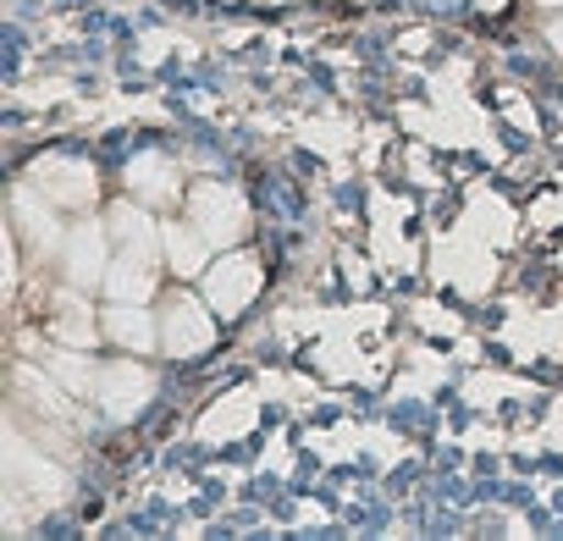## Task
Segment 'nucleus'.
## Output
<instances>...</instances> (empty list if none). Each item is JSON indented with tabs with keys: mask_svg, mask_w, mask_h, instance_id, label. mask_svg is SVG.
Here are the masks:
<instances>
[{
	"mask_svg": "<svg viewBox=\"0 0 563 541\" xmlns=\"http://www.w3.org/2000/svg\"><path fill=\"white\" fill-rule=\"evenodd\" d=\"M106 288L128 305H144L155 294V254H139V249H122V260L106 270Z\"/></svg>",
	"mask_w": 563,
	"mask_h": 541,
	"instance_id": "nucleus-7",
	"label": "nucleus"
},
{
	"mask_svg": "<svg viewBox=\"0 0 563 541\" xmlns=\"http://www.w3.org/2000/svg\"><path fill=\"white\" fill-rule=\"evenodd\" d=\"M106 332H111V343H122V349H133V354L161 349V327H155L144 310H128V299L106 316Z\"/></svg>",
	"mask_w": 563,
	"mask_h": 541,
	"instance_id": "nucleus-10",
	"label": "nucleus"
},
{
	"mask_svg": "<svg viewBox=\"0 0 563 541\" xmlns=\"http://www.w3.org/2000/svg\"><path fill=\"white\" fill-rule=\"evenodd\" d=\"M210 338H216V327H210V316H205L199 299L177 294V299L161 310V349H166L172 360H194V354H205Z\"/></svg>",
	"mask_w": 563,
	"mask_h": 541,
	"instance_id": "nucleus-4",
	"label": "nucleus"
},
{
	"mask_svg": "<svg viewBox=\"0 0 563 541\" xmlns=\"http://www.w3.org/2000/svg\"><path fill=\"white\" fill-rule=\"evenodd\" d=\"M18 387H23V393L34 398V409H40V415H67V420H73V404H67V398H62V393H56V387H51L45 376H34L29 365L18 371Z\"/></svg>",
	"mask_w": 563,
	"mask_h": 541,
	"instance_id": "nucleus-15",
	"label": "nucleus"
},
{
	"mask_svg": "<svg viewBox=\"0 0 563 541\" xmlns=\"http://www.w3.org/2000/svg\"><path fill=\"white\" fill-rule=\"evenodd\" d=\"M481 7H486V12H492V7H503V0H481Z\"/></svg>",
	"mask_w": 563,
	"mask_h": 541,
	"instance_id": "nucleus-17",
	"label": "nucleus"
},
{
	"mask_svg": "<svg viewBox=\"0 0 563 541\" xmlns=\"http://www.w3.org/2000/svg\"><path fill=\"white\" fill-rule=\"evenodd\" d=\"M541 7H563V0H541Z\"/></svg>",
	"mask_w": 563,
	"mask_h": 541,
	"instance_id": "nucleus-18",
	"label": "nucleus"
},
{
	"mask_svg": "<svg viewBox=\"0 0 563 541\" xmlns=\"http://www.w3.org/2000/svg\"><path fill=\"white\" fill-rule=\"evenodd\" d=\"M18 227L29 232V243L40 249V254H56V243H62V232H56V216L45 210V199H34L29 188L18 194Z\"/></svg>",
	"mask_w": 563,
	"mask_h": 541,
	"instance_id": "nucleus-12",
	"label": "nucleus"
},
{
	"mask_svg": "<svg viewBox=\"0 0 563 541\" xmlns=\"http://www.w3.org/2000/svg\"><path fill=\"white\" fill-rule=\"evenodd\" d=\"M260 294V260L254 254H221L210 270H205V299L210 310H221V321L243 316Z\"/></svg>",
	"mask_w": 563,
	"mask_h": 541,
	"instance_id": "nucleus-3",
	"label": "nucleus"
},
{
	"mask_svg": "<svg viewBox=\"0 0 563 541\" xmlns=\"http://www.w3.org/2000/svg\"><path fill=\"white\" fill-rule=\"evenodd\" d=\"M106 270H111V260H106V232H100V227H78V232L67 238V277H73V283H106Z\"/></svg>",
	"mask_w": 563,
	"mask_h": 541,
	"instance_id": "nucleus-8",
	"label": "nucleus"
},
{
	"mask_svg": "<svg viewBox=\"0 0 563 541\" xmlns=\"http://www.w3.org/2000/svg\"><path fill=\"white\" fill-rule=\"evenodd\" d=\"M547 40H552V51L563 56V18H552V29H547Z\"/></svg>",
	"mask_w": 563,
	"mask_h": 541,
	"instance_id": "nucleus-16",
	"label": "nucleus"
},
{
	"mask_svg": "<svg viewBox=\"0 0 563 541\" xmlns=\"http://www.w3.org/2000/svg\"><path fill=\"white\" fill-rule=\"evenodd\" d=\"M51 327H56V338H62L67 349H89V343H95V316H89V305H84L78 294H62V299H56Z\"/></svg>",
	"mask_w": 563,
	"mask_h": 541,
	"instance_id": "nucleus-11",
	"label": "nucleus"
},
{
	"mask_svg": "<svg viewBox=\"0 0 563 541\" xmlns=\"http://www.w3.org/2000/svg\"><path fill=\"white\" fill-rule=\"evenodd\" d=\"M188 216H194V227L205 232L210 249H227V243H238V238L249 232V205H243L232 188H221V183L194 188V194H188Z\"/></svg>",
	"mask_w": 563,
	"mask_h": 541,
	"instance_id": "nucleus-2",
	"label": "nucleus"
},
{
	"mask_svg": "<svg viewBox=\"0 0 563 541\" xmlns=\"http://www.w3.org/2000/svg\"><path fill=\"white\" fill-rule=\"evenodd\" d=\"M34 188L51 205L84 210V205H95V166H84V161H40L34 166Z\"/></svg>",
	"mask_w": 563,
	"mask_h": 541,
	"instance_id": "nucleus-6",
	"label": "nucleus"
},
{
	"mask_svg": "<svg viewBox=\"0 0 563 541\" xmlns=\"http://www.w3.org/2000/svg\"><path fill=\"white\" fill-rule=\"evenodd\" d=\"M166 260L177 265V277H194V270H205V232L199 227H166Z\"/></svg>",
	"mask_w": 563,
	"mask_h": 541,
	"instance_id": "nucleus-13",
	"label": "nucleus"
},
{
	"mask_svg": "<svg viewBox=\"0 0 563 541\" xmlns=\"http://www.w3.org/2000/svg\"><path fill=\"white\" fill-rule=\"evenodd\" d=\"M150 393H155V376L144 371V365H111V371H100V387H95V398H100V409L111 415V420H128V415H139L144 404H150Z\"/></svg>",
	"mask_w": 563,
	"mask_h": 541,
	"instance_id": "nucleus-5",
	"label": "nucleus"
},
{
	"mask_svg": "<svg viewBox=\"0 0 563 541\" xmlns=\"http://www.w3.org/2000/svg\"><path fill=\"white\" fill-rule=\"evenodd\" d=\"M45 365H51V376H56L67 393H78V398H95V387H100V371H95V365H84L78 354H51Z\"/></svg>",
	"mask_w": 563,
	"mask_h": 541,
	"instance_id": "nucleus-14",
	"label": "nucleus"
},
{
	"mask_svg": "<svg viewBox=\"0 0 563 541\" xmlns=\"http://www.w3.org/2000/svg\"><path fill=\"white\" fill-rule=\"evenodd\" d=\"M128 188H133V199L139 205H172L177 199V166L172 161H133L128 166Z\"/></svg>",
	"mask_w": 563,
	"mask_h": 541,
	"instance_id": "nucleus-9",
	"label": "nucleus"
},
{
	"mask_svg": "<svg viewBox=\"0 0 563 541\" xmlns=\"http://www.w3.org/2000/svg\"><path fill=\"white\" fill-rule=\"evenodd\" d=\"M7 492H12V503L51 508V503H62L67 475H62L45 453H34V448L23 442V431H7Z\"/></svg>",
	"mask_w": 563,
	"mask_h": 541,
	"instance_id": "nucleus-1",
	"label": "nucleus"
}]
</instances>
